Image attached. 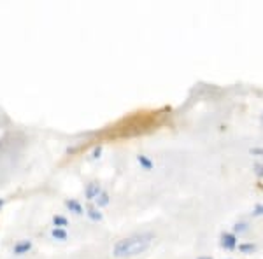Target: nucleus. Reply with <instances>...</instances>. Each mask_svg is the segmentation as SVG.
<instances>
[{
	"mask_svg": "<svg viewBox=\"0 0 263 259\" xmlns=\"http://www.w3.org/2000/svg\"><path fill=\"white\" fill-rule=\"evenodd\" d=\"M249 152H251V154H260V156H263V149H251Z\"/></svg>",
	"mask_w": 263,
	"mask_h": 259,
	"instance_id": "dca6fc26",
	"label": "nucleus"
},
{
	"mask_svg": "<svg viewBox=\"0 0 263 259\" xmlns=\"http://www.w3.org/2000/svg\"><path fill=\"white\" fill-rule=\"evenodd\" d=\"M67 226H69V219L65 215H53V228L67 229Z\"/></svg>",
	"mask_w": 263,
	"mask_h": 259,
	"instance_id": "6e6552de",
	"label": "nucleus"
},
{
	"mask_svg": "<svg viewBox=\"0 0 263 259\" xmlns=\"http://www.w3.org/2000/svg\"><path fill=\"white\" fill-rule=\"evenodd\" d=\"M198 259H213V257H209V256H202V257H198Z\"/></svg>",
	"mask_w": 263,
	"mask_h": 259,
	"instance_id": "a211bd4d",
	"label": "nucleus"
},
{
	"mask_svg": "<svg viewBox=\"0 0 263 259\" xmlns=\"http://www.w3.org/2000/svg\"><path fill=\"white\" fill-rule=\"evenodd\" d=\"M219 244H221V247L224 250H233V249H237V245H239V240H237V235L224 231V233H221V236H219Z\"/></svg>",
	"mask_w": 263,
	"mask_h": 259,
	"instance_id": "f03ea898",
	"label": "nucleus"
},
{
	"mask_svg": "<svg viewBox=\"0 0 263 259\" xmlns=\"http://www.w3.org/2000/svg\"><path fill=\"white\" fill-rule=\"evenodd\" d=\"M2 209H4V200L0 198V210H2Z\"/></svg>",
	"mask_w": 263,
	"mask_h": 259,
	"instance_id": "f3484780",
	"label": "nucleus"
},
{
	"mask_svg": "<svg viewBox=\"0 0 263 259\" xmlns=\"http://www.w3.org/2000/svg\"><path fill=\"white\" fill-rule=\"evenodd\" d=\"M102 186L99 184V182H90V184L86 186V189H84V196H86V200H90V202H95L97 198H99V194L102 193Z\"/></svg>",
	"mask_w": 263,
	"mask_h": 259,
	"instance_id": "20e7f679",
	"label": "nucleus"
},
{
	"mask_svg": "<svg viewBox=\"0 0 263 259\" xmlns=\"http://www.w3.org/2000/svg\"><path fill=\"white\" fill-rule=\"evenodd\" d=\"M251 215H253V217H260V215H263V205H261V203L254 207L253 212H251Z\"/></svg>",
	"mask_w": 263,
	"mask_h": 259,
	"instance_id": "ddd939ff",
	"label": "nucleus"
},
{
	"mask_svg": "<svg viewBox=\"0 0 263 259\" xmlns=\"http://www.w3.org/2000/svg\"><path fill=\"white\" fill-rule=\"evenodd\" d=\"M51 238L58 240V242H65L69 238V233H67V229H63V228H53L51 229Z\"/></svg>",
	"mask_w": 263,
	"mask_h": 259,
	"instance_id": "0eeeda50",
	"label": "nucleus"
},
{
	"mask_svg": "<svg viewBox=\"0 0 263 259\" xmlns=\"http://www.w3.org/2000/svg\"><path fill=\"white\" fill-rule=\"evenodd\" d=\"M97 202V207H105V205H109V202H111V198H109V193L107 191H102V193L99 194V198L95 200Z\"/></svg>",
	"mask_w": 263,
	"mask_h": 259,
	"instance_id": "9d476101",
	"label": "nucleus"
},
{
	"mask_svg": "<svg viewBox=\"0 0 263 259\" xmlns=\"http://www.w3.org/2000/svg\"><path fill=\"white\" fill-rule=\"evenodd\" d=\"M153 235L149 233H142V235H134V236H126L116 242L112 249V254L116 257H135L141 256L146 252L151 245Z\"/></svg>",
	"mask_w": 263,
	"mask_h": 259,
	"instance_id": "f257e3e1",
	"label": "nucleus"
},
{
	"mask_svg": "<svg viewBox=\"0 0 263 259\" xmlns=\"http://www.w3.org/2000/svg\"><path fill=\"white\" fill-rule=\"evenodd\" d=\"M86 215L90 217L91 221H95V223H100L102 219H104V214L100 212V209L99 207H93V205H90L86 209Z\"/></svg>",
	"mask_w": 263,
	"mask_h": 259,
	"instance_id": "423d86ee",
	"label": "nucleus"
},
{
	"mask_svg": "<svg viewBox=\"0 0 263 259\" xmlns=\"http://www.w3.org/2000/svg\"><path fill=\"white\" fill-rule=\"evenodd\" d=\"M32 247H33L32 240H28V238L18 240L14 244V247H12V254H14V256H25V254L30 252Z\"/></svg>",
	"mask_w": 263,
	"mask_h": 259,
	"instance_id": "7ed1b4c3",
	"label": "nucleus"
},
{
	"mask_svg": "<svg viewBox=\"0 0 263 259\" xmlns=\"http://www.w3.org/2000/svg\"><path fill=\"white\" fill-rule=\"evenodd\" d=\"M137 163L141 165L144 170H153V167H155V163H153V161L147 158L146 154H139L137 156Z\"/></svg>",
	"mask_w": 263,
	"mask_h": 259,
	"instance_id": "1a4fd4ad",
	"label": "nucleus"
},
{
	"mask_svg": "<svg viewBox=\"0 0 263 259\" xmlns=\"http://www.w3.org/2000/svg\"><path fill=\"white\" fill-rule=\"evenodd\" d=\"M253 170H254V173H256V175L261 179V177H263V165L261 163H254L253 165Z\"/></svg>",
	"mask_w": 263,
	"mask_h": 259,
	"instance_id": "4468645a",
	"label": "nucleus"
},
{
	"mask_svg": "<svg viewBox=\"0 0 263 259\" xmlns=\"http://www.w3.org/2000/svg\"><path fill=\"white\" fill-rule=\"evenodd\" d=\"M65 207L72 212V214H76V215H83L84 214V207L78 202V200H74V198L65 200Z\"/></svg>",
	"mask_w": 263,
	"mask_h": 259,
	"instance_id": "39448f33",
	"label": "nucleus"
},
{
	"mask_svg": "<svg viewBox=\"0 0 263 259\" xmlns=\"http://www.w3.org/2000/svg\"><path fill=\"white\" fill-rule=\"evenodd\" d=\"M244 231H248V224L246 223H237L235 226H233V235H237V233H244Z\"/></svg>",
	"mask_w": 263,
	"mask_h": 259,
	"instance_id": "f8f14e48",
	"label": "nucleus"
},
{
	"mask_svg": "<svg viewBox=\"0 0 263 259\" xmlns=\"http://www.w3.org/2000/svg\"><path fill=\"white\" fill-rule=\"evenodd\" d=\"M239 250L242 254H253L256 250V245L251 244V242H244V244H239Z\"/></svg>",
	"mask_w": 263,
	"mask_h": 259,
	"instance_id": "9b49d317",
	"label": "nucleus"
},
{
	"mask_svg": "<svg viewBox=\"0 0 263 259\" xmlns=\"http://www.w3.org/2000/svg\"><path fill=\"white\" fill-rule=\"evenodd\" d=\"M100 154H102V146H99V147H95V151H93V158H100Z\"/></svg>",
	"mask_w": 263,
	"mask_h": 259,
	"instance_id": "2eb2a0df",
	"label": "nucleus"
}]
</instances>
